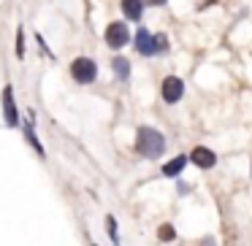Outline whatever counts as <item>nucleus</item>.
Here are the masks:
<instances>
[{
    "mask_svg": "<svg viewBox=\"0 0 252 246\" xmlns=\"http://www.w3.org/2000/svg\"><path fill=\"white\" fill-rule=\"evenodd\" d=\"M158 238H160V241H174V238H176V230L171 227V224H160Z\"/></svg>",
    "mask_w": 252,
    "mask_h": 246,
    "instance_id": "12",
    "label": "nucleus"
},
{
    "mask_svg": "<svg viewBox=\"0 0 252 246\" xmlns=\"http://www.w3.org/2000/svg\"><path fill=\"white\" fill-rule=\"evenodd\" d=\"M133 44H136V49L141 52L144 57H152V55H158V41H155V35L149 33L147 27H141L136 33V38H133Z\"/></svg>",
    "mask_w": 252,
    "mask_h": 246,
    "instance_id": "6",
    "label": "nucleus"
},
{
    "mask_svg": "<svg viewBox=\"0 0 252 246\" xmlns=\"http://www.w3.org/2000/svg\"><path fill=\"white\" fill-rule=\"evenodd\" d=\"M201 246H214V238H203V241H201Z\"/></svg>",
    "mask_w": 252,
    "mask_h": 246,
    "instance_id": "17",
    "label": "nucleus"
},
{
    "mask_svg": "<svg viewBox=\"0 0 252 246\" xmlns=\"http://www.w3.org/2000/svg\"><path fill=\"white\" fill-rule=\"evenodd\" d=\"M185 165H187V157H185V154H179V157H174L171 163L163 165V176H179L182 170H185Z\"/></svg>",
    "mask_w": 252,
    "mask_h": 246,
    "instance_id": "10",
    "label": "nucleus"
},
{
    "mask_svg": "<svg viewBox=\"0 0 252 246\" xmlns=\"http://www.w3.org/2000/svg\"><path fill=\"white\" fill-rule=\"evenodd\" d=\"M111 68H114V76L120 79V82H125V79H130V62H127L125 57H114V62H111Z\"/></svg>",
    "mask_w": 252,
    "mask_h": 246,
    "instance_id": "11",
    "label": "nucleus"
},
{
    "mask_svg": "<svg viewBox=\"0 0 252 246\" xmlns=\"http://www.w3.org/2000/svg\"><path fill=\"white\" fill-rule=\"evenodd\" d=\"M144 3H149V6H163L165 0H144Z\"/></svg>",
    "mask_w": 252,
    "mask_h": 246,
    "instance_id": "16",
    "label": "nucleus"
},
{
    "mask_svg": "<svg viewBox=\"0 0 252 246\" xmlns=\"http://www.w3.org/2000/svg\"><path fill=\"white\" fill-rule=\"evenodd\" d=\"M250 173H252V168H250Z\"/></svg>",
    "mask_w": 252,
    "mask_h": 246,
    "instance_id": "19",
    "label": "nucleus"
},
{
    "mask_svg": "<svg viewBox=\"0 0 252 246\" xmlns=\"http://www.w3.org/2000/svg\"><path fill=\"white\" fill-rule=\"evenodd\" d=\"M17 57H19V60L25 57V30L22 27L17 30Z\"/></svg>",
    "mask_w": 252,
    "mask_h": 246,
    "instance_id": "13",
    "label": "nucleus"
},
{
    "mask_svg": "<svg viewBox=\"0 0 252 246\" xmlns=\"http://www.w3.org/2000/svg\"><path fill=\"white\" fill-rule=\"evenodd\" d=\"M130 44V33H127L125 22H111L106 27V46L109 49H122V46Z\"/></svg>",
    "mask_w": 252,
    "mask_h": 246,
    "instance_id": "3",
    "label": "nucleus"
},
{
    "mask_svg": "<svg viewBox=\"0 0 252 246\" xmlns=\"http://www.w3.org/2000/svg\"><path fill=\"white\" fill-rule=\"evenodd\" d=\"M190 163L206 170V168H214V165H217V154H214L212 149H206V146H195L190 152Z\"/></svg>",
    "mask_w": 252,
    "mask_h": 246,
    "instance_id": "7",
    "label": "nucleus"
},
{
    "mask_svg": "<svg viewBox=\"0 0 252 246\" xmlns=\"http://www.w3.org/2000/svg\"><path fill=\"white\" fill-rule=\"evenodd\" d=\"M155 41H158V52L168 49V38H165V33H158V35H155Z\"/></svg>",
    "mask_w": 252,
    "mask_h": 246,
    "instance_id": "14",
    "label": "nucleus"
},
{
    "mask_svg": "<svg viewBox=\"0 0 252 246\" xmlns=\"http://www.w3.org/2000/svg\"><path fill=\"white\" fill-rule=\"evenodd\" d=\"M71 76L76 79L79 84H93L95 76H98V65H95L90 57H79V60H73V65H71Z\"/></svg>",
    "mask_w": 252,
    "mask_h": 246,
    "instance_id": "2",
    "label": "nucleus"
},
{
    "mask_svg": "<svg viewBox=\"0 0 252 246\" xmlns=\"http://www.w3.org/2000/svg\"><path fill=\"white\" fill-rule=\"evenodd\" d=\"M136 146L147 160H158L160 154L165 152V138H163V133H158L155 127H138Z\"/></svg>",
    "mask_w": 252,
    "mask_h": 246,
    "instance_id": "1",
    "label": "nucleus"
},
{
    "mask_svg": "<svg viewBox=\"0 0 252 246\" xmlns=\"http://www.w3.org/2000/svg\"><path fill=\"white\" fill-rule=\"evenodd\" d=\"M176 187H179V195H185V192H190V184H185V181H179Z\"/></svg>",
    "mask_w": 252,
    "mask_h": 246,
    "instance_id": "15",
    "label": "nucleus"
},
{
    "mask_svg": "<svg viewBox=\"0 0 252 246\" xmlns=\"http://www.w3.org/2000/svg\"><path fill=\"white\" fill-rule=\"evenodd\" d=\"M122 11H125V17L127 19H141V14H144V0H122Z\"/></svg>",
    "mask_w": 252,
    "mask_h": 246,
    "instance_id": "9",
    "label": "nucleus"
},
{
    "mask_svg": "<svg viewBox=\"0 0 252 246\" xmlns=\"http://www.w3.org/2000/svg\"><path fill=\"white\" fill-rule=\"evenodd\" d=\"M3 119H6L8 127L22 125V122H19V114H17V103H14V87L11 84L3 87Z\"/></svg>",
    "mask_w": 252,
    "mask_h": 246,
    "instance_id": "4",
    "label": "nucleus"
},
{
    "mask_svg": "<svg viewBox=\"0 0 252 246\" xmlns=\"http://www.w3.org/2000/svg\"><path fill=\"white\" fill-rule=\"evenodd\" d=\"M33 122H35V114H33V111H28V119L22 122V130H25V138H28V143H30V146H33L38 154H41V157H44L46 152H44V146H41L38 136H35V130H33Z\"/></svg>",
    "mask_w": 252,
    "mask_h": 246,
    "instance_id": "8",
    "label": "nucleus"
},
{
    "mask_svg": "<svg viewBox=\"0 0 252 246\" xmlns=\"http://www.w3.org/2000/svg\"><path fill=\"white\" fill-rule=\"evenodd\" d=\"M93 246H98V244H93Z\"/></svg>",
    "mask_w": 252,
    "mask_h": 246,
    "instance_id": "18",
    "label": "nucleus"
},
{
    "mask_svg": "<svg viewBox=\"0 0 252 246\" xmlns=\"http://www.w3.org/2000/svg\"><path fill=\"white\" fill-rule=\"evenodd\" d=\"M182 95H185V82H182L179 76L163 79V100H165V103H171V106L179 103Z\"/></svg>",
    "mask_w": 252,
    "mask_h": 246,
    "instance_id": "5",
    "label": "nucleus"
}]
</instances>
